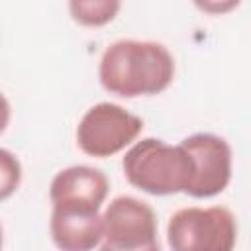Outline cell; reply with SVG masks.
Segmentation results:
<instances>
[{
  "label": "cell",
  "mask_w": 251,
  "mask_h": 251,
  "mask_svg": "<svg viewBox=\"0 0 251 251\" xmlns=\"http://www.w3.org/2000/svg\"><path fill=\"white\" fill-rule=\"evenodd\" d=\"M104 90L120 98L155 96L175 78V59L157 41L118 39L106 47L98 65Z\"/></svg>",
  "instance_id": "1"
},
{
  "label": "cell",
  "mask_w": 251,
  "mask_h": 251,
  "mask_svg": "<svg viewBox=\"0 0 251 251\" xmlns=\"http://www.w3.org/2000/svg\"><path fill=\"white\" fill-rule=\"evenodd\" d=\"M122 169L131 186L151 196H171L190 188L194 163L188 151L157 137L135 141L122 159Z\"/></svg>",
  "instance_id": "2"
},
{
  "label": "cell",
  "mask_w": 251,
  "mask_h": 251,
  "mask_svg": "<svg viewBox=\"0 0 251 251\" xmlns=\"http://www.w3.org/2000/svg\"><path fill=\"white\" fill-rule=\"evenodd\" d=\"M171 251H233L237 222L226 206H188L176 210L167 224Z\"/></svg>",
  "instance_id": "3"
},
{
  "label": "cell",
  "mask_w": 251,
  "mask_h": 251,
  "mask_svg": "<svg viewBox=\"0 0 251 251\" xmlns=\"http://www.w3.org/2000/svg\"><path fill=\"white\" fill-rule=\"evenodd\" d=\"M100 251H161L157 216L135 196H116L102 212Z\"/></svg>",
  "instance_id": "4"
},
{
  "label": "cell",
  "mask_w": 251,
  "mask_h": 251,
  "mask_svg": "<svg viewBox=\"0 0 251 251\" xmlns=\"http://www.w3.org/2000/svg\"><path fill=\"white\" fill-rule=\"evenodd\" d=\"M143 129V120L114 102H98L76 126L78 149L96 159L112 157L131 145Z\"/></svg>",
  "instance_id": "5"
},
{
  "label": "cell",
  "mask_w": 251,
  "mask_h": 251,
  "mask_svg": "<svg viewBox=\"0 0 251 251\" xmlns=\"http://www.w3.org/2000/svg\"><path fill=\"white\" fill-rule=\"evenodd\" d=\"M194 163V176L186 190L192 198H212L231 180V147L216 133H194L180 141Z\"/></svg>",
  "instance_id": "6"
},
{
  "label": "cell",
  "mask_w": 251,
  "mask_h": 251,
  "mask_svg": "<svg viewBox=\"0 0 251 251\" xmlns=\"http://www.w3.org/2000/svg\"><path fill=\"white\" fill-rule=\"evenodd\" d=\"M49 231L59 251H92L102 241V214L98 208L51 204Z\"/></svg>",
  "instance_id": "7"
},
{
  "label": "cell",
  "mask_w": 251,
  "mask_h": 251,
  "mask_svg": "<svg viewBox=\"0 0 251 251\" xmlns=\"http://www.w3.org/2000/svg\"><path fill=\"white\" fill-rule=\"evenodd\" d=\"M110 182L100 169L88 165H73L59 171L49 184L51 204H76L102 208Z\"/></svg>",
  "instance_id": "8"
},
{
  "label": "cell",
  "mask_w": 251,
  "mask_h": 251,
  "mask_svg": "<svg viewBox=\"0 0 251 251\" xmlns=\"http://www.w3.org/2000/svg\"><path fill=\"white\" fill-rule=\"evenodd\" d=\"M122 4L118 0H73L69 2V12L73 20L86 27H100L110 24L120 12Z\"/></svg>",
  "instance_id": "9"
},
{
  "label": "cell",
  "mask_w": 251,
  "mask_h": 251,
  "mask_svg": "<svg viewBox=\"0 0 251 251\" xmlns=\"http://www.w3.org/2000/svg\"><path fill=\"white\" fill-rule=\"evenodd\" d=\"M20 182H22L20 159L12 151L0 147V202L14 196V192L20 188Z\"/></svg>",
  "instance_id": "10"
},
{
  "label": "cell",
  "mask_w": 251,
  "mask_h": 251,
  "mask_svg": "<svg viewBox=\"0 0 251 251\" xmlns=\"http://www.w3.org/2000/svg\"><path fill=\"white\" fill-rule=\"evenodd\" d=\"M10 102H8V98L0 92V133H4V129L8 127V124H10Z\"/></svg>",
  "instance_id": "11"
},
{
  "label": "cell",
  "mask_w": 251,
  "mask_h": 251,
  "mask_svg": "<svg viewBox=\"0 0 251 251\" xmlns=\"http://www.w3.org/2000/svg\"><path fill=\"white\" fill-rule=\"evenodd\" d=\"M2 245H4V231H2V224H0V251H2Z\"/></svg>",
  "instance_id": "12"
}]
</instances>
